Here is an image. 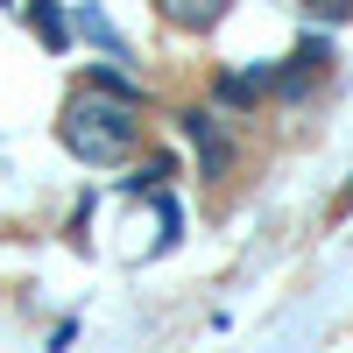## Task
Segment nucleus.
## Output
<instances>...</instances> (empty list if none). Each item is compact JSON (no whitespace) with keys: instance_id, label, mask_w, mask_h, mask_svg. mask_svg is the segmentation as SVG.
I'll return each mask as SVG.
<instances>
[{"instance_id":"obj_1","label":"nucleus","mask_w":353,"mask_h":353,"mask_svg":"<svg viewBox=\"0 0 353 353\" xmlns=\"http://www.w3.org/2000/svg\"><path fill=\"white\" fill-rule=\"evenodd\" d=\"M57 141L78 156V163H128L134 156V121H128V99L113 92H78L64 106V121H57Z\"/></svg>"},{"instance_id":"obj_2","label":"nucleus","mask_w":353,"mask_h":353,"mask_svg":"<svg viewBox=\"0 0 353 353\" xmlns=\"http://www.w3.org/2000/svg\"><path fill=\"white\" fill-rule=\"evenodd\" d=\"M269 92H276V64H261V71H241V78H219V106H233V113H254Z\"/></svg>"},{"instance_id":"obj_3","label":"nucleus","mask_w":353,"mask_h":353,"mask_svg":"<svg viewBox=\"0 0 353 353\" xmlns=\"http://www.w3.org/2000/svg\"><path fill=\"white\" fill-rule=\"evenodd\" d=\"M184 134L198 141V156H205V176H226V163H233V141L219 134V121H212V113H191V121H184Z\"/></svg>"},{"instance_id":"obj_4","label":"nucleus","mask_w":353,"mask_h":353,"mask_svg":"<svg viewBox=\"0 0 353 353\" xmlns=\"http://www.w3.org/2000/svg\"><path fill=\"white\" fill-rule=\"evenodd\" d=\"M156 8H163V21H176V28H219L233 0H156Z\"/></svg>"},{"instance_id":"obj_5","label":"nucleus","mask_w":353,"mask_h":353,"mask_svg":"<svg viewBox=\"0 0 353 353\" xmlns=\"http://www.w3.org/2000/svg\"><path fill=\"white\" fill-rule=\"evenodd\" d=\"M78 36H92L99 50H113V57H128V43H121V28H113L99 8H78Z\"/></svg>"},{"instance_id":"obj_6","label":"nucleus","mask_w":353,"mask_h":353,"mask_svg":"<svg viewBox=\"0 0 353 353\" xmlns=\"http://www.w3.org/2000/svg\"><path fill=\"white\" fill-rule=\"evenodd\" d=\"M92 85H99V92H113V99H128V106L141 99V92H134V78H128V71H113V64H99V71H92Z\"/></svg>"},{"instance_id":"obj_7","label":"nucleus","mask_w":353,"mask_h":353,"mask_svg":"<svg viewBox=\"0 0 353 353\" xmlns=\"http://www.w3.org/2000/svg\"><path fill=\"white\" fill-rule=\"evenodd\" d=\"M36 36H43L50 50H64V36H71V28L57 21V14H50V0H36Z\"/></svg>"},{"instance_id":"obj_8","label":"nucleus","mask_w":353,"mask_h":353,"mask_svg":"<svg viewBox=\"0 0 353 353\" xmlns=\"http://www.w3.org/2000/svg\"><path fill=\"white\" fill-rule=\"evenodd\" d=\"M311 14H325V21H346V14H353V0H311Z\"/></svg>"},{"instance_id":"obj_9","label":"nucleus","mask_w":353,"mask_h":353,"mask_svg":"<svg viewBox=\"0 0 353 353\" xmlns=\"http://www.w3.org/2000/svg\"><path fill=\"white\" fill-rule=\"evenodd\" d=\"M0 8H8V0H0Z\"/></svg>"}]
</instances>
